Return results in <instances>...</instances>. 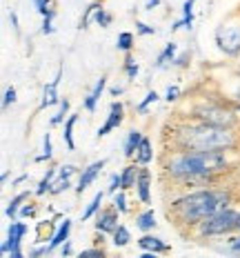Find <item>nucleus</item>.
Masks as SVG:
<instances>
[{
    "label": "nucleus",
    "instance_id": "412c9836",
    "mask_svg": "<svg viewBox=\"0 0 240 258\" xmlns=\"http://www.w3.org/2000/svg\"><path fill=\"white\" fill-rule=\"evenodd\" d=\"M176 51H178V45H176V42H169V45L165 47L163 51H160V56L156 58V62H153V67H156V69H163L165 64L174 62V60H176Z\"/></svg>",
    "mask_w": 240,
    "mask_h": 258
},
{
    "label": "nucleus",
    "instance_id": "e433bc0d",
    "mask_svg": "<svg viewBox=\"0 0 240 258\" xmlns=\"http://www.w3.org/2000/svg\"><path fill=\"white\" fill-rule=\"evenodd\" d=\"M118 189H122V176L120 174H114L109 180V187H107V194H116Z\"/></svg>",
    "mask_w": 240,
    "mask_h": 258
},
{
    "label": "nucleus",
    "instance_id": "6e6552de",
    "mask_svg": "<svg viewBox=\"0 0 240 258\" xmlns=\"http://www.w3.org/2000/svg\"><path fill=\"white\" fill-rule=\"evenodd\" d=\"M118 227V209L109 207V209H100L96 214V229L100 234H114Z\"/></svg>",
    "mask_w": 240,
    "mask_h": 258
},
{
    "label": "nucleus",
    "instance_id": "9b49d317",
    "mask_svg": "<svg viewBox=\"0 0 240 258\" xmlns=\"http://www.w3.org/2000/svg\"><path fill=\"white\" fill-rule=\"evenodd\" d=\"M136 191H138V201L142 205L151 203V174H149V169H145V165H140V169H138Z\"/></svg>",
    "mask_w": 240,
    "mask_h": 258
},
{
    "label": "nucleus",
    "instance_id": "ea45409f",
    "mask_svg": "<svg viewBox=\"0 0 240 258\" xmlns=\"http://www.w3.org/2000/svg\"><path fill=\"white\" fill-rule=\"evenodd\" d=\"M16 103V87H7V91H5V98H3V107L7 109L9 105Z\"/></svg>",
    "mask_w": 240,
    "mask_h": 258
},
{
    "label": "nucleus",
    "instance_id": "3c124183",
    "mask_svg": "<svg viewBox=\"0 0 240 258\" xmlns=\"http://www.w3.org/2000/svg\"><path fill=\"white\" fill-rule=\"evenodd\" d=\"M238 232H240V218H238Z\"/></svg>",
    "mask_w": 240,
    "mask_h": 258
},
{
    "label": "nucleus",
    "instance_id": "b1692460",
    "mask_svg": "<svg viewBox=\"0 0 240 258\" xmlns=\"http://www.w3.org/2000/svg\"><path fill=\"white\" fill-rule=\"evenodd\" d=\"M120 176H122V189H131V187H136V178H138V169H136V165H127L125 169L120 171Z\"/></svg>",
    "mask_w": 240,
    "mask_h": 258
},
{
    "label": "nucleus",
    "instance_id": "c03bdc74",
    "mask_svg": "<svg viewBox=\"0 0 240 258\" xmlns=\"http://www.w3.org/2000/svg\"><path fill=\"white\" fill-rule=\"evenodd\" d=\"M34 212H36V209L34 207H31V205H23V207H20V216H34Z\"/></svg>",
    "mask_w": 240,
    "mask_h": 258
},
{
    "label": "nucleus",
    "instance_id": "39448f33",
    "mask_svg": "<svg viewBox=\"0 0 240 258\" xmlns=\"http://www.w3.org/2000/svg\"><path fill=\"white\" fill-rule=\"evenodd\" d=\"M196 118L202 122H211V125H220V127H231L236 122L233 111H227L218 105H202L196 109Z\"/></svg>",
    "mask_w": 240,
    "mask_h": 258
},
{
    "label": "nucleus",
    "instance_id": "a211bd4d",
    "mask_svg": "<svg viewBox=\"0 0 240 258\" xmlns=\"http://www.w3.org/2000/svg\"><path fill=\"white\" fill-rule=\"evenodd\" d=\"M136 227L140 229V232H151V229L156 227V214H153V209H145V212L138 214Z\"/></svg>",
    "mask_w": 240,
    "mask_h": 258
},
{
    "label": "nucleus",
    "instance_id": "20e7f679",
    "mask_svg": "<svg viewBox=\"0 0 240 258\" xmlns=\"http://www.w3.org/2000/svg\"><path fill=\"white\" fill-rule=\"evenodd\" d=\"M238 218L240 214L236 209L231 207H222L218 209L216 214H211V216H207L205 220H200L198 225H196V232L198 236H225V234H231L233 229H238Z\"/></svg>",
    "mask_w": 240,
    "mask_h": 258
},
{
    "label": "nucleus",
    "instance_id": "09e8293b",
    "mask_svg": "<svg viewBox=\"0 0 240 258\" xmlns=\"http://www.w3.org/2000/svg\"><path fill=\"white\" fill-rule=\"evenodd\" d=\"M89 254H103V249H85L83 256H89Z\"/></svg>",
    "mask_w": 240,
    "mask_h": 258
},
{
    "label": "nucleus",
    "instance_id": "8fccbe9b",
    "mask_svg": "<svg viewBox=\"0 0 240 258\" xmlns=\"http://www.w3.org/2000/svg\"><path fill=\"white\" fill-rule=\"evenodd\" d=\"M122 94V87H114L111 89V96H120Z\"/></svg>",
    "mask_w": 240,
    "mask_h": 258
},
{
    "label": "nucleus",
    "instance_id": "c9c22d12",
    "mask_svg": "<svg viewBox=\"0 0 240 258\" xmlns=\"http://www.w3.org/2000/svg\"><path fill=\"white\" fill-rule=\"evenodd\" d=\"M100 7V3H94V5H89L87 7V12H85V16H83V20H80V29H85V27L89 25V20L94 18V14H96V9Z\"/></svg>",
    "mask_w": 240,
    "mask_h": 258
},
{
    "label": "nucleus",
    "instance_id": "0eeeda50",
    "mask_svg": "<svg viewBox=\"0 0 240 258\" xmlns=\"http://www.w3.org/2000/svg\"><path fill=\"white\" fill-rule=\"evenodd\" d=\"M216 45L220 47L227 56L240 53V25H222L216 31Z\"/></svg>",
    "mask_w": 240,
    "mask_h": 258
},
{
    "label": "nucleus",
    "instance_id": "f3484780",
    "mask_svg": "<svg viewBox=\"0 0 240 258\" xmlns=\"http://www.w3.org/2000/svg\"><path fill=\"white\" fill-rule=\"evenodd\" d=\"M142 138H145V136H142V132H140V129H131V132L127 134V141H125V152H122V154H125L127 158H131V156H136V149H138V145L142 143Z\"/></svg>",
    "mask_w": 240,
    "mask_h": 258
},
{
    "label": "nucleus",
    "instance_id": "2f4dec72",
    "mask_svg": "<svg viewBox=\"0 0 240 258\" xmlns=\"http://www.w3.org/2000/svg\"><path fill=\"white\" fill-rule=\"evenodd\" d=\"M51 134H45V138H42V154L38 156V160H51Z\"/></svg>",
    "mask_w": 240,
    "mask_h": 258
},
{
    "label": "nucleus",
    "instance_id": "1a4fd4ad",
    "mask_svg": "<svg viewBox=\"0 0 240 258\" xmlns=\"http://www.w3.org/2000/svg\"><path fill=\"white\" fill-rule=\"evenodd\" d=\"M122 118H125V107H122V103H111L109 107V116H107L105 125L98 129V138L107 136L109 132H114V129H118L122 125Z\"/></svg>",
    "mask_w": 240,
    "mask_h": 258
},
{
    "label": "nucleus",
    "instance_id": "49530a36",
    "mask_svg": "<svg viewBox=\"0 0 240 258\" xmlns=\"http://www.w3.org/2000/svg\"><path fill=\"white\" fill-rule=\"evenodd\" d=\"M69 254H71V243L65 240V243H62V256H69Z\"/></svg>",
    "mask_w": 240,
    "mask_h": 258
},
{
    "label": "nucleus",
    "instance_id": "58836bf2",
    "mask_svg": "<svg viewBox=\"0 0 240 258\" xmlns=\"http://www.w3.org/2000/svg\"><path fill=\"white\" fill-rule=\"evenodd\" d=\"M178 96H180L178 85H172V87H167V91H165V100H167V103H174V100H178Z\"/></svg>",
    "mask_w": 240,
    "mask_h": 258
},
{
    "label": "nucleus",
    "instance_id": "6ab92c4d",
    "mask_svg": "<svg viewBox=\"0 0 240 258\" xmlns=\"http://www.w3.org/2000/svg\"><path fill=\"white\" fill-rule=\"evenodd\" d=\"M153 160V149H151V141L142 138V143L136 149V163L138 165H149Z\"/></svg>",
    "mask_w": 240,
    "mask_h": 258
},
{
    "label": "nucleus",
    "instance_id": "f704fd0d",
    "mask_svg": "<svg viewBox=\"0 0 240 258\" xmlns=\"http://www.w3.org/2000/svg\"><path fill=\"white\" fill-rule=\"evenodd\" d=\"M160 98V96L156 94V91H147V96H145V100H142L140 105H138V111H140V114H147V107L151 105V103H156V100Z\"/></svg>",
    "mask_w": 240,
    "mask_h": 258
},
{
    "label": "nucleus",
    "instance_id": "423d86ee",
    "mask_svg": "<svg viewBox=\"0 0 240 258\" xmlns=\"http://www.w3.org/2000/svg\"><path fill=\"white\" fill-rule=\"evenodd\" d=\"M29 232L27 223H20V220H14L9 225V232H7V240L3 243V254L12 256V258H23V249H20V243Z\"/></svg>",
    "mask_w": 240,
    "mask_h": 258
},
{
    "label": "nucleus",
    "instance_id": "ddd939ff",
    "mask_svg": "<svg viewBox=\"0 0 240 258\" xmlns=\"http://www.w3.org/2000/svg\"><path fill=\"white\" fill-rule=\"evenodd\" d=\"M138 247H140L142 251H156V254H165V251H169V245L165 243L163 238L151 236V234L140 236V238H138Z\"/></svg>",
    "mask_w": 240,
    "mask_h": 258
},
{
    "label": "nucleus",
    "instance_id": "cd10ccee",
    "mask_svg": "<svg viewBox=\"0 0 240 258\" xmlns=\"http://www.w3.org/2000/svg\"><path fill=\"white\" fill-rule=\"evenodd\" d=\"M65 118H69V100H60V109H58V114L56 116H51V127H56V125H62L65 122Z\"/></svg>",
    "mask_w": 240,
    "mask_h": 258
},
{
    "label": "nucleus",
    "instance_id": "4c0bfd02",
    "mask_svg": "<svg viewBox=\"0 0 240 258\" xmlns=\"http://www.w3.org/2000/svg\"><path fill=\"white\" fill-rule=\"evenodd\" d=\"M136 31H138V34H142V36H153V34H156V29H153V27H149L147 23H142V20H136Z\"/></svg>",
    "mask_w": 240,
    "mask_h": 258
},
{
    "label": "nucleus",
    "instance_id": "f257e3e1",
    "mask_svg": "<svg viewBox=\"0 0 240 258\" xmlns=\"http://www.w3.org/2000/svg\"><path fill=\"white\" fill-rule=\"evenodd\" d=\"M229 165L225 149H183L180 154L172 156L165 165L167 174L178 180L207 178L218 174Z\"/></svg>",
    "mask_w": 240,
    "mask_h": 258
},
{
    "label": "nucleus",
    "instance_id": "a19ab883",
    "mask_svg": "<svg viewBox=\"0 0 240 258\" xmlns=\"http://www.w3.org/2000/svg\"><path fill=\"white\" fill-rule=\"evenodd\" d=\"M73 174H76L73 165H62V167H58V178H71Z\"/></svg>",
    "mask_w": 240,
    "mask_h": 258
},
{
    "label": "nucleus",
    "instance_id": "603ef678",
    "mask_svg": "<svg viewBox=\"0 0 240 258\" xmlns=\"http://www.w3.org/2000/svg\"><path fill=\"white\" fill-rule=\"evenodd\" d=\"M236 111H238V114H240V105H238V109H236Z\"/></svg>",
    "mask_w": 240,
    "mask_h": 258
},
{
    "label": "nucleus",
    "instance_id": "4468645a",
    "mask_svg": "<svg viewBox=\"0 0 240 258\" xmlns=\"http://www.w3.org/2000/svg\"><path fill=\"white\" fill-rule=\"evenodd\" d=\"M107 87V76H100L98 78V83L94 85V89L89 91L87 96H85V109L92 114V111H96V105H98V100H100V96H103V91Z\"/></svg>",
    "mask_w": 240,
    "mask_h": 258
},
{
    "label": "nucleus",
    "instance_id": "aec40b11",
    "mask_svg": "<svg viewBox=\"0 0 240 258\" xmlns=\"http://www.w3.org/2000/svg\"><path fill=\"white\" fill-rule=\"evenodd\" d=\"M76 122H78V114H71L65 120V127H62V141H65L69 152L76 149V143H73V125H76Z\"/></svg>",
    "mask_w": 240,
    "mask_h": 258
},
{
    "label": "nucleus",
    "instance_id": "a878e982",
    "mask_svg": "<svg viewBox=\"0 0 240 258\" xmlns=\"http://www.w3.org/2000/svg\"><path fill=\"white\" fill-rule=\"evenodd\" d=\"M58 178V169H49L45 174V178L40 180V185H38V189H36V194L38 196H42V194H47V191H51V185H53V180Z\"/></svg>",
    "mask_w": 240,
    "mask_h": 258
},
{
    "label": "nucleus",
    "instance_id": "7ed1b4c3",
    "mask_svg": "<svg viewBox=\"0 0 240 258\" xmlns=\"http://www.w3.org/2000/svg\"><path fill=\"white\" fill-rule=\"evenodd\" d=\"M236 136L229 127L211 125V122H198V125L183 127L176 134V145L180 149H233Z\"/></svg>",
    "mask_w": 240,
    "mask_h": 258
},
{
    "label": "nucleus",
    "instance_id": "bb28decb",
    "mask_svg": "<svg viewBox=\"0 0 240 258\" xmlns=\"http://www.w3.org/2000/svg\"><path fill=\"white\" fill-rule=\"evenodd\" d=\"M116 47H118L120 51L129 53L133 49V34L131 31H122V34H118V40H116Z\"/></svg>",
    "mask_w": 240,
    "mask_h": 258
},
{
    "label": "nucleus",
    "instance_id": "79ce46f5",
    "mask_svg": "<svg viewBox=\"0 0 240 258\" xmlns=\"http://www.w3.org/2000/svg\"><path fill=\"white\" fill-rule=\"evenodd\" d=\"M34 5H36V9H38V14H42V16L49 12V0H34Z\"/></svg>",
    "mask_w": 240,
    "mask_h": 258
},
{
    "label": "nucleus",
    "instance_id": "f8f14e48",
    "mask_svg": "<svg viewBox=\"0 0 240 258\" xmlns=\"http://www.w3.org/2000/svg\"><path fill=\"white\" fill-rule=\"evenodd\" d=\"M105 165H107V160H96V163H92L89 167H85L83 169V174H80V178H78V187H76V191L78 194H83L85 189H87L92 182L100 176V171L105 169Z\"/></svg>",
    "mask_w": 240,
    "mask_h": 258
},
{
    "label": "nucleus",
    "instance_id": "9d476101",
    "mask_svg": "<svg viewBox=\"0 0 240 258\" xmlns=\"http://www.w3.org/2000/svg\"><path fill=\"white\" fill-rule=\"evenodd\" d=\"M60 78H62V67H58L56 78H53L49 85H45V91H42V100H40V109H47V107H53V105H60L62 98L58 96V85H60Z\"/></svg>",
    "mask_w": 240,
    "mask_h": 258
},
{
    "label": "nucleus",
    "instance_id": "c756f323",
    "mask_svg": "<svg viewBox=\"0 0 240 258\" xmlns=\"http://www.w3.org/2000/svg\"><path fill=\"white\" fill-rule=\"evenodd\" d=\"M125 72H127V78L133 80L138 76V72H140V67H138V62L131 58V53H127V58H125Z\"/></svg>",
    "mask_w": 240,
    "mask_h": 258
},
{
    "label": "nucleus",
    "instance_id": "f03ea898",
    "mask_svg": "<svg viewBox=\"0 0 240 258\" xmlns=\"http://www.w3.org/2000/svg\"><path fill=\"white\" fill-rule=\"evenodd\" d=\"M231 196L229 191H216V189H202L180 196L172 203V214L185 225H198L200 220L216 214L218 209L227 207Z\"/></svg>",
    "mask_w": 240,
    "mask_h": 258
},
{
    "label": "nucleus",
    "instance_id": "7c9ffc66",
    "mask_svg": "<svg viewBox=\"0 0 240 258\" xmlns=\"http://www.w3.org/2000/svg\"><path fill=\"white\" fill-rule=\"evenodd\" d=\"M114 207L118 209L120 214L129 212V205H127V196H125V189H120L118 194H114Z\"/></svg>",
    "mask_w": 240,
    "mask_h": 258
},
{
    "label": "nucleus",
    "instance_id": "37998d69",
    "mask_svg": "<svg viewBox=\"0 0 240 258\" xmlns=\"http://www.w3.org/2000/svg\"><path fill=\"white\" fill-rule=\"evenodd\" d=\"M9 20H12V27L14 31L20 36V23H18V16H16V12H9Z\"/></svg>",
    "mask_w": 240,
    "mask_h": 258
},
{
    "label": "nucleus",
    "instance_id": "2eb2a0df",
    "mask_svg": "<svg viewBox=\"0 0 240 258\" xmlns=\"http://www.w3.org/2000/svg\"><path fill=\"white\" fill-rule=\"evenodd\" d=\"M194 5H196V0H185V5H183V20H176V23L172 25V31L191 29V25H194Z\"/></svg>",
    "mask_w": 240,
    "mask_h": 258
},
{
    "label": "nucleus",
    "instance_id": "5701e85b",
    "mask_svg": "<svg viewBox=\"0 0 240 258\" xmlns=\"http://www.w3.org/2000/svg\"><path fill=\"white\" fill-rule=\"evenodd\" d=\"M103 198H105V191H98L96 196L92 198V203L87 205V209H85L83 214H80V220H89L92 216H96V214L100 212V205H103Z\"/></svg>",
    "mask_w": 240,
    "mask_h": 258
},
{
    "label": "nucleus",
    "instance_id": "4be33fe9",
    "mask_svg": "<svg viewBox=\"0 0 240 258\" xmlns=\"http://www.w3.org/2000/svg\"><path fill=\"white\" fill-rule=\"evenodd\" d=\"M29 198V191H20V194H16V196L9 201V205H7V209H5V214H7L12 220H16V216L20 214V207H23V203Z\"/></svg>",
    "mask_w": 240,
    "mask_h": 258
},
{
    "label": "nucleus",
    "instance_id": "dca6fc26",
    "mask_svg": "<svg viewBox=\"0 0 240 258\" xmlns=\"http://www.w3.org/2000/svg\"><path fill=\"white\" fill-rule=\"evenodd\" d=\"M69 232H71V220L65 218V220H62V223H60V227L56 229V234L51 236L49 251H53V249H56V247H60L62 243H65V240L69 238Z\"/></svg>",
    "mask_w": 240,
    "mask_h": 258
},
{
    "label": "nucleus",
    "instance_id": "473e14b6",
    "mask_svg": "<svg viewBox=\"0 0 240 258\" xmlns=\"http://www.w3.org/2000/svg\"><path fill=\"white\" fill-rule=\"evenodd\" d=\"M69 187H71V180H69V178H58V180H53V185H51V191H49V194H53V196H56V194L67 191Z\"/></svg>",
    "mask_w": 240,
    "mask_h": 258
},
{
    "label": "nucleus",
    "instance_id": "c85d7f7f",
    "mask_svg": "<svg viewBox=\"0 0 240 258\" xmlns=\"http://www.w3.org/2000/svg\"><path fill=\"white\" fill-rule=\"evenodd\" d=\"M111 20H114V18H111V14L107 12L103 5H100V7L96 9V14H94V23H96V25H100V27H109V25H111Z\"/></svg>",
    "mask_w": 240,
    "mask_h": 258
},
{
    "label": "nucleus",
    "instance_id": "de8ad7c7",
    "mask_svg": "<svg viewBox=\"0 0 240 258\" xmlns=\"http://www.w3.org/2000/svg\"><path fill=\"white\" fill-rule=\"evenodd\" d=\"M187 58H189V56H180V58H176V64H178V67H183V64H187Z\"/></svg>",
    "mask_w": 240,
    "mask_h": 258
},
{
    "label": "nucleus",
    "instance_id": "393cba45",
    "mask_svg": "<svg viewBox=\"0 0 240 258\" xmlns=\"http://www.w3.org/2000/svg\"><path fill=\"white\" fill-rule=\"evenodd\" d=\"M129 240H131V232L125 227V225H118V227H116V232H114L111 243H114L116 247H125V245H129Z\"/></svg>",
    "mask_w": 240,
    "mask_h": 258
},
{
    "label": "nucleus",
    "instance_id": "72a5a7b5",
    "mask_svg": "<svg viewBox=\"0 0 240 258\" xmlns=\"http://www.w3.org/2000/svg\"><path fill=\"white\" fill-rule=\"evenodd\" d=\"M53 16H56V12H53V9H49V12L45 14V20H42V29H40V34H45V36L53 34V25H51Z\"/></svg>",
    "mask_w": 240,
    "mask_h": 258
},
{
    "label": "nucleus",
    "instance_id": "a18cd8bd",
    "mask_svg": "<svg viewBox=\"0 0 240 258\" xmlns=\"http://www.w3.org/2000/svg\"><path fill=\"white\" fill-rule=\"evenodd\" d=\"M229 249H231L233 254H240V236L238 238H231V247H229Z\"/></svg>",
    "mask_w": 240,
    "mask_h": 258
}]
</instances>
